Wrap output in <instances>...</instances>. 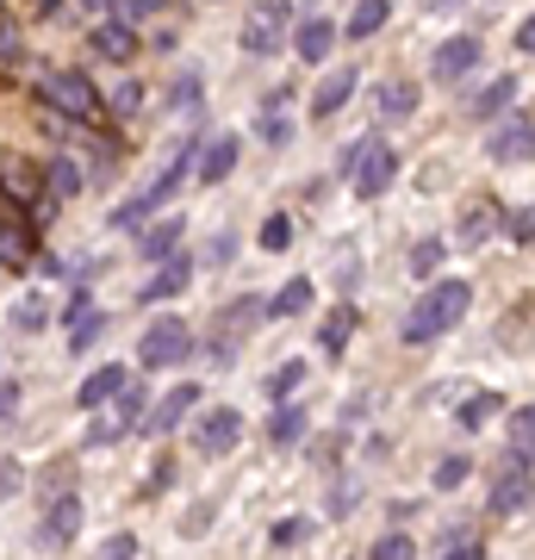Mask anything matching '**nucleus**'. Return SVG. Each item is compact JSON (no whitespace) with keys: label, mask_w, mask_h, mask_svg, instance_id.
<instances>
[{"label":"nucleus","mask_w":535,"mask_h":560,"mask_svg":"<svg viewBox=\"0 0 535 560\" xmlns=\"http://www.w3.org/2000/svg\"><path fill=\"white\" fill-rule=\"evenodd\" d=\"M330 38H337L330 20H305V25H299V38H293L299 62H324V57H330Z\"/></svg>","instance_id":"412c9836"},{"label":"nucleus","mask_w":535,"mask_h":560,"mask_svg":"<svg viewBox=\"0 0 535 560\" xmlns=\"http://www.w3.org/2000/svg\"><path fill=\"white\" fill-rule=\"evenodd\" d=\"M187 168H194V138L181 143V156L168 162V168H162V175L150 180V187H143L138 200L113 206V231H138V224L150 219V212H156V206H162V200H168V194H175V187H181V175H187Z\"/></svg>","instance_id":"7ed1b4c3"},{"label":"nucleus","mask_w":535,"mask_h":560,"mask_svg":"<svg viewBox=\"0 0 535 560\" xmlns=\"http://www.w3.org/2000/svg\"><path fill=\"white\" fill-rule=\"evenodd\" d=\"M100 330H106V318H100V312H81V318H75V330H69V349H75V355H81V349H94V342H100Z\"/></svg>","instance_id":"473e14b6"},{"label":"nucleus","mask_w":535,"mask_h":560,"mask_svg":"<svg viewBox=\"0 0 535 560\" xmlns=\"http://www.w3.org/2000/svg\"><path fill=\"white\" fill-rule=\"evenodd\" d=\"M511 101H516V81H511V75L486 81V88L474 94V119H498V113H504Z\"/></svg>","instance_id":"b1692460"},{"label":"nucleus","mask_w":535,"mask_h":560,"mask_svg":"<svg viewBox=\"0 0 535 560\" xmlns=\"http://www.w3.org/2000/svg\"><path fill=\"white\" fill-rule=\"evenodd\" d=\"M287 243H293V219H287V212H275V219L261 224V249H275V256H280Z\"/></svg>","instance_id":"c9c22d12"},{"label":"nucleus","mask_w":535,"mask_h":560,"mask_svg":"<svg viewBox=\"0 0 535 560\" xmlns=\"http://www.w3.org/2000/svg\"><path fill=\"white\" fill-rule=\"evenodd\" d=\"M492 224H498V206L492 200H479L467 219H461V243H486L492 237Z\"/></svg>","instance_id":"c756f323"},{"label":"nucleus","mask_w":535,"mask_h":560,"mask_svg":"<svg viewBox=\"0 0 535 560\" xmlns=\"http://www.w3.org/2000/svg\"><path fill=\"white\" fill-rule=\"evenodd\" d=\"M94 560H138V536L125 529V536H113V541H100V555Z\"/></svg>","instance_id":"58836bf2"},{"label":"nucleus","mask_w":535,"mask_h":560,"mask_svg":"<svg viewBox=\"0 0 535 560\" xmlns=\"http://www.w3.org/2000/svg\"><path fill=\"white\" fill-rule=\"evenodd\" d=\"M75 536H81V499H75V492H62V499H50V511H44L38 541H44V548H69Z\"/></svg>","instance_id":"9d476101"},{"label":"nucleus","mask_w":535,"mask_h":560,"mask_svg":"<svg viewBox=\"0 0 535 560\" xmlns=\"http://www.w3.org/2000/svg\"><path fill=\"white\" fill-rule=\"evenodd\" d=\"M467 305H474V287L467 280H430V293L411 305V318H405V342H430L442 330H455L467 318Z\"/></svg>","instance_id":"f257e3e1"},{"label":"nucleus","mask_w":535,"mask_h":560,"mask_svg":"<svg viewBox=\"0 0 535 560\" xmlns=\"http://www.w3.org/2000/svg\"><path fill=\"white\" fill-rule=\"evenodd\" d=\"M516 50H523V57H535V13L516 25Z\"/></svg>","instance_id":"a18cd8bd"},{"label":"nucleus","mask_w":535,"mask_h":560,"mask_svg":"<svg viewBox=\"0 0 535 560\" xmlns=\"http://www.w3.org/2000/svg\"><path fill=\"white\" fill-rule=\"evenodd\" d=\"M393 175H398V150L393 143H361V150H349V180H356V194L361 200H380L386 187H393Z\"/></svg>","instance_id":"39448f33"},{"label":"nucleus","mask_w":535,"mask_h":560,"mask_svg":"<svg viewBox=\"0 0 535 560\" xmlns=\"http://www.w3.org/2000/svg\"><path fill=\"white\" fill-rule=\"evenodd\" d=\"M417 101H423V88H417V81H380L374 113H380V119H405V113H417Z\"/></svg>","instance_id":"dca6fc26"},{"label":"nucleus","mask_w":535,"mask_h":560,"mask_svg":"<svg viewBox=\"0 0 535 560\" xmlns=\"http://www.w3.org/2000/svg\"><path fill=\"white\" fill-rule=\"evenodd\" d=\"M125 381H131V374H125L119 361H106V368H94V374L81 381V393H75V399H81V411H100L106 399H119V393H125Z\"/></svg>","instance_id":"4468645a"},{"label":"nucleus","mask_w":535,"mask_h":560,"mask_svg":"<svg viewBox=\"0 0 535 560\" xmlns=\"http://www.w3.org/2000/svg\"><path fill=\"white\" fill-rule=\"evenodd\" d=\"M437 268H442V243H417V249H411V275L430 280Z\"/></svg>","instance_id":"4c0bfd02"},{"label":"nucleus","mask_w":535,"mask_h":560,"mask_svg":"<svg viewBox=\"0 0 535 560\" xmlns=\"http://www.w3.org/2000/svg\"><path fill=\"white\" fill-rule=\"evenodd\" d=\"M511 430H516V442H535V405H523V411H516Z\"/></svg>","instance_id":"c03bdc74"},{"label":"nucleus","mask_w":535,"mask_h":560,"mask_svg":"<svg viewBox=\"0 0 535 560\" xmlns=\"http://www.w3.org/2000/svg\"><path fill=\"white\" fill-rule=\"evenodd\" d=\"M237 436H243V411H237V405H212V411L199 418V436L194 442L206 448V455H231Z\"/></svg>","instance_id":"1a4fd4ad"},{"label":"nucleus","mask_w":535,"mask_h":560,"mask_svg":"<svg viewBox=\"0 0 535 560\" xmlns=\"http://www.w3.org/2000/svg\"><path fill=\"white\" fill-rule=\"evenodd\" d=\"M231 168H237V138H212L206 156H199V180L219 187V180H231Z\"/></svg>","instance_id":"6ab92c4d"},{"label":"nucleus","mask_w":535,"mask_h":560,"mask_svg":"<svg viewBox=\"0 0 535 560\" xmlns=\"http://www.w3.org/2000/svg\"><path fill=\"white\" fill-rule=\"evenodd\" d=\"M474 69H479V38H467V32L449 38L437 50V62H430V75L437 81H461V75H474Z\"/></svg>","instance_id":"ddd939ff"},{"label":"nucleus","mask_w":535,"mask_h":560,"mask_svg":"<svg viewBox=\"0 0 535 560\" xmlns=\"http://www.w3.org/2000/svg\"><path fill=\"white\" fill-rule=\"evenodd\" d=\"M94 50L106 62H131V57H138V32H131V25H119V20H106L94 32Z\"/></svg>","instance_id":"a211bd4d"},{"label":"nucleus","mask_w":535,"mask_h":560,"mask_svg":"<svg viewBox=\"0 0 535 560\" xmlns=\"http://www.w3.org/2000/svg\"><path fill=\"white\" fill-rule=\"evenodd\" d=\"M181 237H187V219H162V224H150V231H143V261H168L181 249Z\"/></svg>","instance_id":"f3484780"},{"label":"nucleus","mask_w":535,"mask_h":560,"mask_svg":"<svg viewBox=\"0 0 535 560\" xmlns=\"http://www.w3.org/2000/svg\"><path fill=\"white\" fill-rule=\"evenodd\" d=\"M261 312H268V305H256V300H237V305H224V330H231V324L243 330V324H256Z\"/></svg>","instance_id":"ea45409f"},{"label":"nucleus","mask_w":535,"mask_h":560,"mask_svg":"<svg viewBox=\"0 0 535 560\" xmlns=\"http://www.w3.org/2000/svg\"><path fill=\"white\" fill-rule=\"evenodd\" d=\"M299 436H305V411H299V405H287V411H280V405H275V423H268V442H275V448H293Z\"/></svg>","instance_id":"393cba45"},{"label":"nucleus","mask_w":535,"mask_h":560,"mask_svg":"<svg viewBox=\"0 0 535 560\" xmlns=\"http://www.w3.org/2000/svg\"><path fill=\"white\" fill-rule=\"evenodd\" d=\"M374 560H417V541L393 529V536H380V541H374Z\"/></svg>","instance_id":"e433bc0d"},{"label":"nucleus","mask_w":535,"mask_h":560,"mask_svg":"<svg viewBox=\"0 0 535 560\" xmlns=\"http://www.w3.org/2000/svg\"><path fill=\"white\" fill-rule=\"evenodd\" d=\"M442 560H486V541H467V548H455V555H442Z\"/></svg>","instance_id":"49530a36"},{"label":"nucleus","mask_w":535,"mask_h":560,"mask_svg":"<svg viewBox=\"0 0 535 560\" xmlns=\"http://www.w3.org/2000/svg\"><path fill=\"white\" fill-rule=\"evenodd\" d=\"M20 411V381H0V423Z\"/></svg>","instance_id":"37998d69"},{"label":"nucleus","mask_w":535,"mask_h":560,"mask_svg":"<svg viewBox=\"0 0 535 560\" xmlns=\"http://www.w3.org/2000/svg\"><path fill=\"white\" fill-rule=\"evenodd\" d=\"M535 499V480H530V460H523V448H516L511 460H504V474L492 480V517H516V511H530Z\"/></svg>","instance_id":"0eeeda50"},{"label":"nucleus","mask_w":535,"mask_h":560,"mask_svg":"<svg viewBox=\"0 0 535 560\" xmlns=\"http://www.w3.org/2000/svg\"><path fill=\"white\" fill-rule=\"evenodd\" d=\"M486 156L492 162H530L535 156V125L530 119H504L492 138H486Z\"/></svg>","instance_id":"f8f14e48"},{"label":"nucleus","mask_w":535,"mask_h":560,"mask_svg":"<svg viewBox=\"0 0 535 560\" xmlns=\"http://www.w3.org/2000/svg\"><path fill=\"white\" fill-rule=\"evenodd\" d=\"M62 0H32V13H57Z\"/></svg>","instance_id":"de8ad7c7"},{"label":"nucleus","mask_w":535,"mask_h":560,"mask_svg":"<svg viewBox=\"0 0 535 560\" xmlns=\"http://www.w3.org/2000/svg\"><path fill=\"white\" fill-rule=\"evenodd\" d=\"M305 312H312V280H287L268 300V318H305Z\"/></svg>","instance_id":"4be33fe9"},{"label":"nucleus","mask_w":535,"mask_h":560,"mask_svg":"<svg viewBox=\"0 0 535 560\" xmlns=\"http://www.w3.org/2000/svg\"><path fill=\"white\" fill-rule=\"evenodd\" d=\"M511 237L530 249V243H535V212H511Z\"/></svg>","instance_id":"79ce46f5"},{"label":"nucleus","mask_w":535,"mask_h":560,"mask_svg":"<svg viewBox=\"0 0 535 560\" xmlns=\"http://www.w3.org/2000/svg\"><path fill=\"white\" fill-rule=\"evenodd\" d=\"M305 536H312V517H280L275 529H268V541H275V548H299Z\"/></svg>","instance_id":"2f4dec72"},{"label":"nucleus","mask_w":535,"mask_h":560,"mask_svg":"<svg viewBox=\"0 0 535 560\" xmlns=\"http://www.w3.org/2000/svg\"><path fill=\"white\" fill-rule=\"evenodd\" d=\"M299 381H305V361H280V368H275L261 386H268V399L280 405V399H293V393H299Z\"/></svg>","instance_id":"cd10ccee"},{"label":"nucleus","mask_w":535,"mask_h":560,"mask_svg":"<svg viewBox=\"0 0 535 560\" xmlns=\"http://www.w3.org/2000/svg\"><path fill=\"white\" fill-rule=\"evenodd\" d=\"M467 474H474V460L467 455H449L437 467V492H455V486H467Z\"/></svg>","instance_id":"72a5a7b5"},{"label":"nucleus","mask_w":535,"mask_h":560,"mask_svg":"<svg viewBox=\"0 0 535 560\" xmlns=\"http://www.w3.org/2000/svg\"><path fill=\"white\" fill-rule=\"evenodd\" d=\"M0 275H7V256H0Z\"/></svg>","instance_id":"8fccbe9b"},{"label":"nucleus","mask_w":535,"mask_h":560,"mask_svg":"<svg viewBox=\"0 0 535 560\" xmlns=\"http://www.w3.org/2000/svg\"><path fill=\"white\" fill-rule=\"evenodd\" d=\"M498 411H504V405H498V393H474V399H461V430H479V423H492Z\"/></svg>","instance_id":"bb28decb"},{"label":"nucleus","mask_w":535,"mask_h":560,"mask_svg":"<svg viewBox=\"0 0 535 560\" xmlns=\"http://www.w3.org/2000/svg\"><path fill=\"white\" fill-rule=\"evenodd\" d=\"M143 411H150V399H143V381H125V393H119V418H125V423H143Z\"/></svg>","instance_id":"f704fd0d"},{"label":"nucleus","mask_w":535,"mask_h":560,"mask_svg":"<svg viewBox=\"0 0 535 560\" xmlns=\"http://www.w3.org/2000/svg\"><path fill=\"white\" fill-rule=\"evenodd\" d=\"M349 94H356V69H330V81L312 94V119H337L349 106Z\"/></svg>","instance_id":"2eb2a0df"},{"label":"nucleus","mask_w":535,"mask_h":560,"mask_svg":"<svg viewBox=\"0 0 535 560\" xmlns=\"http://www.w3.org/2000/svg\"><path fill=\"white\" fill-rule=\"evenodd\" d=\"M187 355H194V337H187V324H175V318L150 324V330L138 337V361H143V368H181Z\"/></svg>","instance_id":"423d86ee"},{"label":"nucleus","mask_w":535,"mask_h":560,"mask_svg":"<svg viewBox=\"0 0 535 560\" xmlns=\"http://www.w3.org/2000/svg\"><path fill=\"white\" fill-rule=\"evenodd\" d=\"M349 330H356V305H337V312L324 318V330H317V349H324V355H342V349H349Z\"/></svg>","instance_id":"5701e85b"},{"label":"nucleus","mask_w":535,"mask_h":560,"mask_svg":"<svg viewBox=\"0 0 535 560\" xmlns=\"http://www.w3.org/2000/svg\"><path fill=\"white\" fill-rule=\"evenodd\" d=\"M386 20H393V0H356V13H349V25H342V38H374Z\"/></svg>","instance_id":"aec40b11"},{"label":"nucleus","mask_w":535,"mask_h":560,"mask_svg":"<svg viewBox=\"0 0 535 560\" xmlns=\"http://www.w3.org/2000/svg\"><path fill=\"white\" fill-rule=\"evenodd\" d=\"M38 101L57 113V119L81 125V119H100V88L81 69H50V75L38 81Z\"/></svg>","instance_id":"f03ea898"},{"label":"nucleus","mask_w":535,"mask_h":560,"mask_svg":"<svg viewBox=\"0 0 535 560\" xmlns=\"http://www.w3.org/2000/svg\"><path fill=\"white\" fill-rule=\"evenodd\" d=\"M187 280H194V261H187V256H168V261H156V275L143 280V293H138V300H143V305L181 300V293H187Z\"/></svg>","instance_id":"9b49d317"},{"label":"nucleus","mask_w":535,"mask_h":560,"mask_svg":"<svg viewBox=\"0 0 535 560\" xmlns=\"http://www.w3.org/2000/svg\"><path fill=\"white\" fill-rule=\"evenodd\" d=\"M423 7H430V13H449V7H461V0H423Z\"/></svg>","instance_id":"09e8293b"},{"label":"nucleus","mask_w":535,"mask_h":560,"mask_svg":"<svg viewBox=\"0 0 535 560\" xmlns=\"http://www.w3.org/2000/svg\"><path fill=\"white\" fill-rule=\"evenodd\" d=\"M81 187H88V168H81L75 156L50 162V194H81Z\"/></svg>","instance_id":"c85d7f7f"},{"label":"nucleus","mask_w":535,"mask_h":560,"mask_svg":"<svg viewBox=\"0 0 535 560\" xmlns=\"http://www.w3.org/2000/svg\"><path fill=\"white\" fill-rule=\"evenodd\" d=\"M113 7H119V25H138V20H150V13H156L162 0H113Z\"/></svg>","instance_id":"a19ab883"},{"label":"nucleus","mask_w":535,"mask_h":560,"mask_svg":"<svg viewBox=\"0 0 535 560\" xmlns=\"http://www.w3.org/2000/svg\"><path fill=\"white\" fill-rule=\"evenodd\" d=\"M7 324H13L20 337H38L44 324H50V305H44L38 293H32V300H20V305H13V318H7Z\"/></svg>","instance_id":"a878e982"},{"label":"nucleus","mask_w":535,"mask_h":560,"mask_svg":"<svg viewBox=\"0 0 535 560\" xmlns=\"http://www.w3.org/2000/svg\"><path fill=\"white\" fill-rule=\"evenodd\" d=\"M256 131H261V143H287L293 138V119L280 113V101H268L261 106V119H256Z\"/></svg>","instance_id":"7c9ffc66"},{"label":"nucleus","mask_w":535,"mask_h":560,"mask_svg":"<svg viewBox=\"0 0 535 560\" xmlns=\"http://www.w3.org/2000/svg\"><path fill=\"white\" fill-rule=\"evenodd\" d=\"M293 32V7L287 0H256L249 13H243V50L249 57H275L280 44Z\"/></svg>","instance_id":"20e7f679"},{"label":"nucleus","mask_w":535,"mask_h":560,"mask_svg":"<svg viewBox=\"0 0 535 560\" xmlns=\"http://www.w3.org/2000/svg\"><path fill=\"white\" fill-rule=\"evenodd\" d=\"M194 405H199V386H194V381H181V386H175V393H168L162 405H150V411H143V423H138V430H143V436H175V430H181V418H187Z\"/></svg>","instance_id":"6e6552de"}]
</instances>
